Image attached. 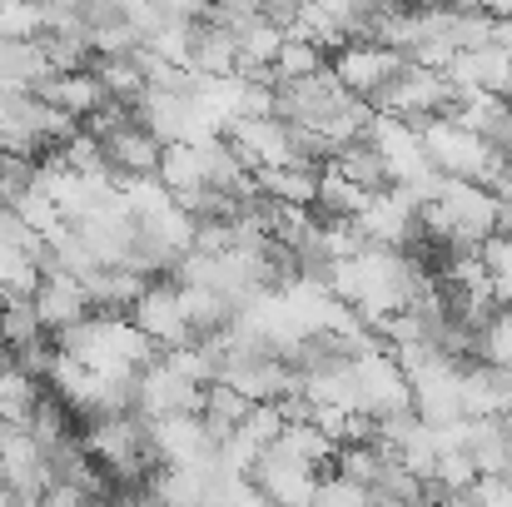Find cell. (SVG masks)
I'll list each match as a JSON object with an SVG mask.
<instances>
[{"label": "cell", "mask_w": 512, "mask_h": 507, "mask_svg": "<svg viewBox=\"0 0 512 507\" xmlns=\"http://www.w3.org/2000/svg\"><path fill=\"white\" fill-rule=\"evenodd\" d=\"M418 135H423L428 165L438 169V174H448V179H478V184H488V174L503 165V155L493 150V140L478 135V130H468V125H458L453 115L423 120Z\"/></svg>", "instance_id": "1"}, {"label": "cell", "mask_w": 512, "mask_h": 507, "mask_svg": "<svg viewBox=\"0 0 512 507\" xmlns=\"http://www.w3.org/2000/svg\"><path fill=\"white\" fill-rule=\"evenodd\" d=\"M353 408H358V413H368L373 423L413 408L408 373H403V363L383 348V338L353 358Z\"/></svg>", "instance_id": "2"}, {"label": "cell", "mask_w": 512, "mask_h": 507, "mask_svg": "<svg viewBox=\"0 0 512 507\" xmlns=\"http://www.w3.org/2000/svg\"><path fill=\"white\" fill-rule=\"evenodd\" d=\"M458 105V90H453V80H448V70H428V65H403L398 70V80L373 100V110H383V115H398V120H408V125H423V120H438V115H448Z\"/></svg>", "instance_id": "3"}, {"label": "cell", "mask_w": 512, "mask_h": 507, "mask_svg": "<svg viewBox=\"0 0 512 507\" xmlns=\"http://www.w3.org/2000/svg\"><path fill=\"white\" fill-rule=\"evenodd\" d=\"M363 140H368V145H373V155L383 160V174H388V184H393V189H408V184H418L423 174H433L418 125H408V120H398V115L373 110V120H368V135H363Z\"/></svg>", "instance_id": "4"}, {"label": "cell", "mask_w": 512, "mask_h": 507, "mask_svg": "<svg viewBox=\"0 0 512 507\" xmlns=\"http://www.w3.org/2000/svg\"><path fill=\"white\" fill-rule=\"evenodd\" d=\"M229 145L239 150V160L254 169H284V165H299L304 155H299V135H294V125L289 120H279V115H239L229 130ZM309 165V160H304Z\"/></svg>", "instance_id": "5"}, {"label": "cell", "mask_w": 512, "mask_h": 507, "mask_svg": "<svg viewBox=\"0 0 512 507\" xmlns=\"http://www.w3.org/2000/svg\"><path fill=\"white\" fill-rule=\"evenodd\" d=\"M408 65V55H398V50H388V45H378V40H348L334 50V60H329V70L339 75V85L348 95H358V100H378L393 80H398V70Z\"/></svg>", "instance_id": "6"}, {"label": "cell", "mask_w": 512, "mask_h": 507, "mask_svg": "<svg viewBox=\"0 0 512 507\" xmlns=\"http://www.w3.org/2000/svg\"><path fill=\"white\" fill-rule=\"evenodd\" d=\"M204 383H194L184 368H174L170 358L160 353L145 373H140V383H135V413L140 418H174V413H199L204 408Z\"/></svg>", "instance_id": "7"}, {"label": "cell", "mask_w": 512, "mask_h": 507, "mask_svg": "<svg viewBox=\"0 0 512 507\" xmlns=\"http://www.w3.org/2000/svg\"><path fill=\"white\" fill-rule=\"evenodd\" d=\"M319 468L314 463H304V458H294L289 448H264V458L254 463V473H249V483L269 498L274 507H314V493H319Z\"/></svg>", "instance_id": "8"}, {"label": "cell", "mask_w": 512, "mask_h": 507, "mask_svg": "<svg viewBox=\"0 0 512 507\" xmlns=\"http://www.w3.org/2000/svg\"><path fill=\"white\" fill-rule=\"evenodd\" d=\"M150 443L160 453V468H189V463H209L219 458V433L204 423V413H174L150 423Z\"/></svg>", "instance_id": "9"}, {"label": "cell", "mask_w": 512, "mask_h": 507, "mask_svg": "<svg viewBox=\"0 0 512 507\" xmlns=\"http://www.w3.org/2000/svg\"><path fill=\"white\" fill-rule=\"evenodd\" d=\"M130 319L150 334V343H155L160 353L184 348V343H199L194 329H189V314H184V299H179V284H174V279H155V284L140 294V304L130 309Z\"/></svg>", "instance_id": "10"}, {"label": "cell", "mask_w": 512, "mask_h": 507, "mask_svg": "<svg viewBox=\"0 0 512 507\" xmlns=\"http://www.w3.org/2000/svg\"><path fill=\"white\" fill-rule=\"evenodd\" d=\"M30 299H35V314H40V324H45L50 338L95 314V309H90V294H85V279H75V274L60 269V264H45V274H40V284H35Z\"/></svg>", "instance_id": "11"}, {"label": "cell", "mask_w": 512, "mask_h": 507, "mask_svg": "<svg viewBox=\"0 0 512 507\" xmlns=\"http://www.w3.org/2000/svg\"><path fill=\"white\" fill-rule=\"evenodd\" d=\"M105 145V160L115 169V179H145V174H160V160H165V140H155L135 115H125L115 130L95 135Z\"/></svg>", "instance_id": "12"}, {"label": "cell", "mask_w": 512, "mask_h": 507, "mask_svg": "<svg viewBox=\"0 0 512 507\" xmlns=\"http://www.w3.org/2000/svg\"><path fill=\"white\" fill-rule=\"evenodd\" d=\"M448 80L458 95H503L512 100V55L503 45H483V50H458L448 65Z\"/></svg>", "instance_id": "13"}, {"label": "cell", "mask_w": 512, "mask_h": 507, "mask_svg": "<svg viewBox=\"0 0 512 507\" xmlns=\"http://www.w3.org/2000/svg\"><path fill=\"white\" fill-rule=\"evenodd\" d=\"M45 105H55L60 115H70V120H90L100 105H110V90L100 85V75L95 70H65V75H50L40 90H35Z\"/></svg>", "instance_id": "14"}, {"label": "cell", "mask_w": 512, "mask_h": 507, "mask_svg": "<svg viewBox=\"0 0 512 507\" xmlns=\"http://www.w3.org/2000/svg\"><path fill=\"white\" fill-rule=\"evenodd\" d=\"M319 174L324 165H284V169H259L254 179H259V194L264 199H279V204H309L314 209V199H319Z\"/></svg>", "instance_id": "15"}, {"label": "cell", "mask_w": 512, "mask_h": 507, "mask_svg": "<svg viewBox=\"0 0 512 507\" xmlns=\"http://www.w3.org/2000/svg\"><path fill=\"white\" fill-rule=\"evenodd\" d=\"M324 65H329V60H324L319 45L289 35L284 50H279V60H274V80H304V75H314V70H324Z\"/></svg>", "instance_id": "16"}, {"label": "cell", "mask_w": 512, "mask_h": 507, "mask_svg": "<svg viewBox=\"0 0 512 507\" xmlns=\"http://www.w3.org/2000/svg\"><path fill=\"white\" fill-rule=\"evenodd\" d=\"M478 358L493 368H512V304H503L488 319V329L478 334Z\"/></svg>", "instance_id": "17"}, {"label": "cell", "mask_w": 512, "mask_h": 507, "mask_svg": "<svg viewBox=\"0 0 512 507\" xmlns=\"http://www.w3.org/2000/svg\"><path fill=\"white\" fill-rule=\"evenodd\" d=\"M314 507H373V493L353 478H343L339 468H329L319 478V493H314Z\"/></svg>", "instance_id": "18"}, {"label": "cell", "mask_w": 512, "mask_h": 507, "mask_svg": "<svg viewBox=\"0 0 512 507\" xmlns=\"http://www.w3.org/2000/svg\"><path fill=\"white\" fill-rule=\"evenodd\" d=\"M229 507H274V503H269V498H264L254 483H244V488L234 493V503H229Z\"/></svg>", "instance_id": "19"}]
</instances>
